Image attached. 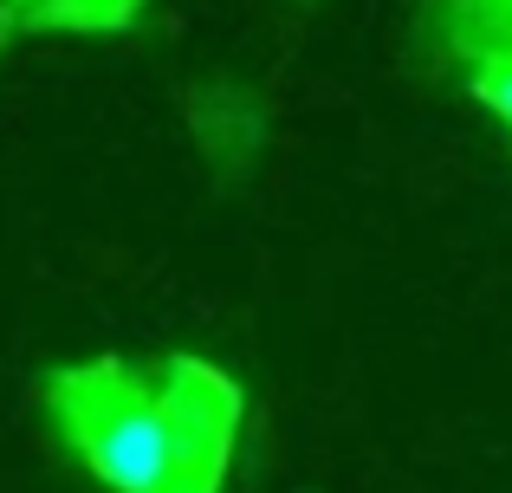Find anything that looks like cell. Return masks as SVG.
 I'll return each mask as SVG.
<instances>
[{
	"label": "cell",
	"instance_id": "cell-5",
	"mask_svg": "<svg viewBox=\"0 0 512 493\" xmlns=\"http://www.w3.org/2000/svg\"><path fill=\"white\" fill-rule=\"evenodd\" d=\"M137 7L143 0H33L7 26H26V33H117V26L137 20Z\"/></svg>",
	"mask_w": 512,
	"mask_h": 493
},
{
	"label": "cell",
	"instance_id": "cell-6",
	"mask_svg": "<svg viewBox=\"0 0 512 493\" xmlns=\"http://www.w3.org/2000/svg\"><path fill=\"white\" fill-rule=\"evenodd\" d=\"M20 7H33V0H0V26H7V20H13Z\"/></svg>",
	"mask_w": 512,
	"mask_h": 493
},
{
	"label": "cell",
	"instance_id": "cell-3",
	"mask_svg": "<svg viewBox=\"0 0 512 493\" xmlns=\"http://www.w3.org/2000/svg\"><path fill=\"white\" fill-rule=\"evenodd\" d=\"M428 20L474 104L512 137V0H435Z\"/></svg>",
	"mask_w": 512,
	"mask_h": 493
},
{
	"label": "cell",
	"instance_id": "cell-4",
	"mask_svg": "<svg viewBox=\"0 0 512 493\" xmlns=\"http://www.w3.org/2000/svg\"><path fill=\"white\" fill-rule=\"evenodd\" d=\"M188 124H195V143L214 169H253L260 156V104L247 98L240 85H201L188 98Z\"/></svg>",
	"mask_w": 512,
	"mask_h": 493
},
{
	"label": "cell",
	"instance_id": "cell-2",
	"mask_svg": "<svg viewBox=\"0 0 512 493\" xmlns=\"http://www.w3.org/2000/svg\"><path fill=\"white\" fill-rule=\"evenodd\" d=\"M150 377L169 416V461H175L169 493H221L227 468H234V442H240V383L221 364L188 357V351L163 357Z\"/></svg>",
	"mask_w": 512,
	"mask_h": 493
},
{
	"label": "cell",
	"instance_id": "cell-1",
	"mask_svg": "<svg viewBox=\"0 0 512 493\" xmlns=\"http://www.w3.org/2000/svg\"><path fill=\"white\" fill-rule=\"evenodd\" d=\"M59 448L111 493H169L175 461H169V416L156 377L124 357H85L59 364L39 383Z\"/></svg>",
	"mask_w": 512,
	"mask_h": 493
}]
</instances>
